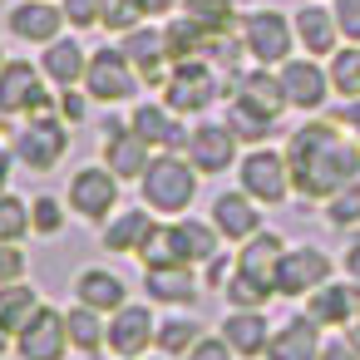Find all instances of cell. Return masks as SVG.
I'll return each mask as SVG.
<instances>
[{
  "instance_id": "obj_54",
  "label": "cell",
  "mask_w": 360,
  "mask_h": 360,
  "mask_svg": "<svg viewBox=\"0 0 360 360\" xmlns=\"http://www.w3.org/2000/svg\"><path fill=\"white\" fill-rule=\"evenodd\" d=\"M11 340H15V335L6 330V321H0V355H6V350H11Z\"/></svg>"
},
{
  "instance_id": "obj_51",
  "label": "cell",
  "mask_w": 360,
  "mask_h": 360,
  "mask_svg": "<svg viewBox=\"0 0 360 360\" xmlns=\"http://www.w3.org/2000/svg\"><path fill=\"white\" fill-rule=\"evenodd\" d=\"M345 340H350V350H355V355H360V316H355V321H350V330H345Z\"/></svg>"
},
{
  "instance_id": "obj_34",
  "label": "cell",
  "mask_w": 360,
  "mask_h": 360,
  "mask_svg": "<svg viewBox=\"0 0 360 360\" xmlns=\"http://www.w3.org/2000/svg\"><path fill=\"white\" fill-rule=\"evenodd\" d=\"M163 40H168V55L173 60H198V55H207V30L198 25V20H178V25H168L163 30Z\"/></svg>"
},
{
  "instance_id": "obj_28",
  "label": "cell",
  "mask_w": 360,
  "mask_h": 360,
  "mask_svg": "<svg viewBox=\"0 0 360 360\" xmlns=\"http://www.w3.org/2000/svg\"><path fill=\"white\" fill-rule=\"evenodd\" d=\"M232 94L237 99H252V104H262L266 114H281L286 109V94H281V79H271V75H232Z\"/></svg>"
},
{
  "instance_id": "obj_25",
  "label": "cell",
  "mask_w": 360,
  "mask_h": 360,
  "mask_svg": "<svg viewBox=\"0 0 360 360\" xmlns=\"http://www.w3.org/2000/svg\"><path fill=\"white\" fill-rule=\"evenodd\" d=\"M84 70H89V60H84V50H79L75 40H50V50H45V75H50L55 84L75 89V79H84Z\"/></svg>"
},
{
  "instance_id": "obj_31",
  "label": "cell",
  "mask_w": 360,
  "mask_h": 360,
  "mask_svg": "<svg viewBox=\"0 0 360 360\" xmlns=\"http://www.w3.org/2000/svg\"><path fill=\"white\" fill-rule=\"evenodd\" d=\"M148 232H153V217L148 212H124L119 222L104 227V247L109 252H139L148 242Z\"/></svg>"
},
{
  "instance_id": "obj_48",
  "label": "cell",
  "mask_w": 360,
  "mask_h": 360,
  "mask_svg": "<svg viewBox=\"0 0 360 360\" xmlns=\"http://www.w3.org/2000/svg\"><path fill=\"white\" fill-rule=\"evenodd\" d=\"M321 360H360L350 350V340H335V345H321Z\"/></svg>"
},
{
  "instance_id": "obj_18",
  "label": "cell",
  "mask_w": 360,
  "mask_h": 360,
  "mask_svg": "<svg viewBox=\"0 0 360 360\" xmlns=\"http://www.w3.org/2000/svg\"><path fill=\"white\" fill-rule=\"evenodd\" d=\"M222 340L237 350V355H266V316L262 311H247V306H232V316L222 321Z\"/></svg>"
},
{
  "instance_id": "obj_23",
  "label": "cell",
  "mask_w": 360,
  "mask_h": 360,
  "mask_svg": "<svg viewBox=\"0 0 360 360\" xmlns=\"http://www.w3.org/2000/svg\"><path fill=\"white\" fill-rule=\"evenodd\" d=\"M212 227L222 232V237H252V232H262V222H257V207L247 202V198H237V193H222L217 202H212Z\"/></svg>"
},
{
  "instance_id": "obj_12",
  "label": "cell",
  "mask_w": 360,
  "mask_h": 360,
  "mask_svg": "<svg viewBox=\"0 0 360 360\" xmlns=\"http://www.w3.org/2000/svg\"><path fill=\"white\" fill-rule=\"evenodd\" d=\"M242 40H247L252 60H262V65H276V60L291 55V25H286L276 11H257V15H247Z\"/></svg>"
},
{
  "instance_id": "obj_40",
  "label": "cell",
  "mask_w": 360,
  "mask_h": 360,
  "mask_svg": "<svg viewBox=\"0 0 360 360\" xmlns=\"http://www.w3.org/2000/svg\"><path fill=\"white\" fill-rule=\"evenodd\" d=\"M148 15V6H143V0H104V25L109 30H139V20Z\"/></svg>"
},
{
  "instance_id": "obj_14",
  "label": "cell",
  "mask_w": 360,
  "mask_h": 360,
  "mask_svg": "<svg viewBox=\"0 0 360 360\" xmlns=\"http://www.w3.org/2000/svg\"><path fill=\"white\" fill-rule=\"evenodd\" d=\"M306 316H311L316 326H350V321L360 316V281H350V286L321 281V286L311 291V306H306Z\"/></svg>"
},
{
  "instance_id": "obj_32",
  "label": "cell",
  "mask_w": 360,
  "mask_h": 360,
  "mask_svg": "<svg viewBox=\"0 0 360 360\" xmlns=\"http://www.w3.org/2000/svg\"><path fill=\"white\" fill-rule=\"evenodd\" d=\"M65 330H70V345L79 350V355H94L99 345H104V326H99V311L94 306H75V311H65Z\"/></svg>"
},
{
  "instance_id": "obj_17",
  "label": "cell",
  "mask_w": 360,
  "mask_h": 360,
  "mask_svg": "<svg viewBox=\"0 0 360 360\" xmlns=\"http://www.w3.org/2000/svg\"><path fill=\"white\" fill-rule=\"evenodd\" d=\"M326 84H330V75H321L316 60H291V65L281 70V94H286V104H296V109H321Z\"/></svg>"
},
{
  "instance_id": "obj_43",
  "label": "cell",
  "mask_w": 360,
  "mask_h": 360,
  "mask_svg": "<svg viewBox=\"0 0 360 360\" xmlns=\"http://www.w3.org/2000/svg\"><path fill=\"white\" fill-rule=\"evenodd\" d=\"M99 15H104V0H65V20H70V25H79V30H84V25H94Z\"/></svg>"
},
{
  "instance_id": "obj_41",
  "label": "cell",
  "mask_w": 360,
  "mask_h": 360,
  "mask_svg": "<svg viewBox=\"0 0 360 360\" xmlns=\"http://www.w3.org/2000/svg\"><path fill=\"white\" fill-rule=\"evenodd\" d=\"M330 222H335V227L360 222V183H350V188L335 193V202H330Z\"/></svg>"
},
{
  "instance_id": "obj_36",
  "label": "cell",
  "mask_w": 360,
  "mask_h": 360,
  "mask_svg": "<svg viewBox=\"0 0 360 360\" xmlns=\"http://www.w3.org/2000/svg\"><path fill=\"white\" fill-rule=\"evenodd\" d=\"M178 237H183L188 262H212L217 257V227H207V222H178Z\"/></svg>"
},
{
  "instance_id": "obj_37",
  "label": "cell",
  "mask_w": 360,
  "mask_h": 360,
  "mask_svg": "<svg viewBox=\"0 0 360 360\" xmlns=\"http://www.w3.org/2000/svg\"><path fill=\"white\" fill-rule=\"evenodd\" d=\"M188 20H198L207 35L232 30V0H188Z\"/></svg>"
},
{
  "instance_id": "obj_24",
  "label": "cell",
  "mask_w": 360,
  "mask_h": 360,
  "mask_svg": "<svg viewBox=\"0 0 360 360\" xmlns=\"http://www.w3.org/2000/svg\"><path fill=\"white\" fill-rule=\"evenodd\" d=\"M134 134L153 148H178L183 143V129H178V119H173V109H158V104H143L139 114H134Z\"/></svg>"
},
{
  "instance_id": "obj_10",
  "label": "cell",
  "mask_w": 360,
  "mask_h": 360,
  "mask_svg": "<svg viewBox=\"0 0 360 360\" xmlns=\"http://www.w3.org/2000/svg\"><path fill=\"white\" fill-rule=\"evenodd\" d=\"M153 335H158V326H153L148 306H119L114 321H109V330H104V345L119 360H134V355H143L153 345Z\"/></svg>"
},
{
  "instance_id": "obj_49",
  "label": "cell",
  "mask_w": 360,
  "mask_h": 360,
  "mask_svg": "<svg viewBox=\"0 0 360 360\" xmlns=\"http://www.w3.org/2000/svg\"><path fill=\"white\" fill-rule=\"evenodd\" d=\"M335 119H340V124H350V129H355V139H360V99H350V104H345Z\"/></svg>"
},
{
  "instance_id": "obj_50",
  "label": "cell",
  "mask_w": 360,
  "mask_h": 360,
  "mask_svg": "<svg viewBox=\"0 0 360 360\" xmlns=\"http://www.w3.org/2000/svg\"><path fill=\"white\" fill-rule=\"evenodd\" d=\"M345 271L360 281V242H350V247H345Z\"/></svg>"
},
{
  "instance_id": "obj_39",
  "label": "cell",
  "mask_w": 360,
  "mask_h": 360,
  "mask_svg": "<svg viewBox=\"0 0 360 360\" xmlns=\"http://www.w3.org/2000/svg\"><path fill=\"white\" fill-rule=\"evenodd\" d=\"M25 227H30V207H25L20 198H6V193H0V242H20Z\"/></svg>"
},
{
  "instance_id": "obj_26",
  "label": "cell",
  "mask_w": 360,
  "mask_h": 360,
  "mask_svg": "<svg viewBox=\"0 0 360 360\" xmlns=\"http://www.w3.org/2000/svg\"><path fill=\"white\" fill-rule=\"evenodd\" d=\"M227 129L237 134V139H252V143H262L271 129H276V114H266L262 104H252V99H237L232 94V109H227Z\"/></svg>"
},
{
  "instance_id": "obj_46",
  "label": "cell",
  "mask_w": 360,
  "mask_h": 360,
  "mask_svg": "<svg viewBox=\"0 0 360 360\" xmlns=\"http://www.w3.org/2000/svg\"><path fill=\"white\" fill-rule=\"evenodd\" d=\"M335 30L345 40H360V0H335Z\"/></svg>"
},
{
  "instance_id": "obj_8",
  "label": "cell",
  "mask_w": 360,
  "mask_h": 360,
  "mask_svg": "<svg viewBox=\"0 0 360 360\" xmlns=\"http://www.w3.org/2000/svg\"><path fill=\"white\" fill-rule=\"evenodd\" d=\"M84 84H89L94 99L114 104V99H129V94L139 89V75H134L129 55H119V50H99V55L89 60V70H84Z\"/></svg>"
},
{
  "instance_id": "obj_47",
  "label": "cell",
  "mask_w": 360,
  "mask_h": 360,
  "mask_svg": "<svg viewBox=\"0 0 360 360\" xmlns=\"http://www.w3.org/2000/svg\"><path fill=\"white\" fill-rule=\"evenodd\" d=\"M60 114L79 124V119H84V94H75V89H65V99H60Z\"/></svg>"
},
{
  "instance_id": "obj_9",
  "label": "cell",
  "mask_w": 360,
  "mask_h": 360,
  "mask_svg": "<svg viewBox=\"0 0 360 360\" xmlns=\"http://www.w3.org/2000/svg\"><path fill=\"white\" fill-rule=\"evenodd\" d=\"M242 188H247V198H262V202H281V198H286V188H291V168H286V153L257 148L252 158H242Z\"/></svg>"
},
{
  "instance_id": "obj_44",
  "label": "cell",
  "mask_w": 360,
  "mask_h": 360,
  "mask_svg": "<svg viewBox=\"0 0 360 360\" xmlns=\"http://www.w3.org/2000/svg\"><path fill=\"white\" fill-rule=\"evenodd\" d=\"M30 222H35L45 237H55V232H60V202H55V198H35V207H30Z\"/></svg>"
},
{
  "instance_id": "obj_53",
  "label": "cell",
  "mask_w": 360,
  "mask_h": 360,
  "mask_svg": "<svg viewBox=\"0 0 360 360\" xmlns=\"http://www.w3.org/2000/svg\"><path fill=\"white\" fill-rule=\"evenodd\" d=\"M6 178H11V158L0 153V193H6Z\"/></svg>"
},
{
  "instance_id": "obj_55",
  "label": "cell",
  "mask_w": 360,
  "mask_h": 360,
  "mask_svg": "<svg viewBox=\"0 0 360 360\" xmlns=\"http://www.w3.org/2000/svg\"><path fill=\"white\" fill-rule=\"evenodd\" d=\"M134 360H143V355H134Z\"/></svg>"
},
{
  "instance_id": "obj_38",
  "label": "cell",
  "mask_w": 360,
  "mask_h": 360,
  "mask_svg": "<svg viewBox=\"0 0 360 360\" xmlns=\"http://www.w3.org/2000/svg\"><path fill=\"white\" fill-rule=\"evenodd\" d=\"M330 84L345 94V99H360V50H340L330 60Z\"/></svg>"
},
{
  "instance_id": "obj_27",
  "label": "cell",
  "mask_w": 360,
  "mask_h": 360,
  "mask_svg": "<svg viewBox=\"0 0 360 360\" xmlns=\"http://www.w3.org/2000/svg\"><path fill=\"white\" fill-rule=\"evenodd\" d=\"M143 286H148L153 301H178V306L198 296V281L188 276V266H148V281Z\"/></svg>"
},
{
  "instance_id": "obj_45",
  "label": "cell",
  "mask_w": 360,
  "mask_h": 360,
  "mask_svg": "<svg viewBox=\"0 0 360 360\" xmlns=\"http://www.w3.org/2000/svg\"><path fill=\"white\" fill-rule=\"evenodd\" d=\"M183 360H232V345H227L222 335H198V345H193Z\"/></svg>"
},
{
  "instance_id": "obj_15",
  "label": "cell",
  "mask_w": 360,
  "mask_h": 360,
  "mask_svg": "<svg viewBox=\"0 0 360 360\" xmlns=\"http://www.w3.org/2000/svg\"><path fill=\"white\" fill-rule=\"evenodd\" d=\"M266 360H321V326L311 316H291L266 340Z\"/></svg>"
},
{
  "instance_id": "obj_3",
  "label": "cell",
  "mask_w": 360,
  "mask_h": 360,
  "mask_svg": "<svg viewBox=\"0 0 360 360\" xmlns=\"http://www.w3.org/2000/svg\"><path fill=\"white\" fill-rule=\"evenodd\" d=\"M193 188H198V168L183 158H153L143 168V198L158 212H183L193 202Z\"/></svg>"
},
{
  "instance_id": "obj_16",
  "label": "cell",
  "mask_w": 360,
  "mask_h": 360,
  "mask_svg": "<svg viewBox=\"0 0 360 360\" xmlns=\"http://www.w3.org/2000/svg\"><path fill=\"white\" fill-rule=\"evenodd\" d=\"M188 148H193V168L198 173H222L232 163V153H237V134L227 124H198Z\"/></svg>"
},
{
  "instance_id": "obj_20",
  "label": "cell",
  "mask_w": 360,
  "mask_h": 360,
  "mask_svg": "<svg viewBox=\"0 0 360 360\" xmlns=\"http://www.w3.org/2000/svg\"><path fill=\"white\" fill-rule=\"evenodd\" d=\"M75 296L84 306H94V311H119L124 306V281L114 271H104V266H89V271L75 276Z\"/></svg>"
},
{
  "instance_id": "obj_52",
  "label": "cell",
  "mask_w": 360,
  "mask_h": 360,
  "mask_svg": "<svg viewBox=\"0 0 360 360\" xmlns=\"http://www.w3.org/2000/svg\"><path fill=\"white\" fill-rule=\"evenodd\" d=\"M143 6H148V15H163V11L173 6V0H143Z\"/></svg>"
},
{
  "instance_id": "obj_22",
  "label": "cell",
  "mask_w": 360,
  "mask_h": 360,
  "mask_svg": "<svg viewBox=\"0 0 360 360\" xmlns=\"http://www.w3.org/2000/svg\"><path fill=\"white\" fill-rule=\"evenodd\" d=\"M104 158H109V173L114 178H143V168H148V143L139 139V134H109V143H104Z\"/></svg>"
},
{
  "instance_id": "obj_29",
  "label": "cell",
  "mask_w": 360,
  "mask_h": 360,
  "mask_svg": "<svg viewBox=\"0 0 360 360\" xmlns=\"http://www.w3.org/2000/svg\"><path fill=\"white\" fill-rule=\"evenodd\" d=\"M40 311V296L25 286V281H11V286H0V321H6V330L11 335H20L25 330V321Z\"/></svg>"
},
{
  "instance_id": "obj_35",
  "label": "cell",
  "mask_w": 360,
  "mask_h": 360,
  "mask_svg": "<svg viewBox=\"0 0 360 360\" xmlns=\"http://www.w3.org/2000/svg\"><path fill=\"white\" fill-rule=\"evenodd\" d=\"M198 335H202V326H198L193 316H173V321H163V326H158V335H153V340H158V350H163V355H188V350L198 345Z\"/></svg>"
},
{
  "instance_id": "obj_5",
  "label": "cell",
  "mask_w": 360,
  "mask_h": 360,
  "mask_svg": "<svg viewBox=\"0 0 360 360\" xmlns=\"http://www.w3.org/2000/svg\"><path fill=\"white\" fill-rule=\"evenodd\" d=\"M212 94H217V79L198 60H178V70L163 79V99H168L173 114H202L212 104Z\"/></svg>"
},
{
  "instance_id": "obj_1",
  "label": "cell",
  "mask_w": 360,
  "mask_h": 360,
  "mask_svg": "<svg viewBox=\"0 0 360 360\" xmlns=\"http://www.w3.org/2000/svg\"><path fill=\"white\" fill-rule=\"evenodd\" d=\"M286 168L301 198H335L340 188L360 183V148H350L335 124H306L286 143Z\"/></svg>"
},
{
  "instance_id": "obj_6",
  "label": "cell",
  "mask_w": 360,
  "mask_h": 360,
  "mask_svg": "<svg viewBox=\"0 0 360 360\" xmlns=\"http://www.w3.org/2000/svg\"><path fill=\"white\" fill-rule=\"evenodd\" d=\"M50 94L40 89V75L25 60L0 65V114H45Z\"/></svg>"
},
{
  "instance_id": "obj_42",
  "label": "cell",
  "mask_w": 360,
  "mask_h": 360,
  "mask_svg": "<svg viewBox=\"0 0 360 360\" xmlns=\"http://www.w3.org/2000/svg\"><path fill=\"white\" fill-rule=\"evenodd\" d=\"M25 276V252L15 242H0V286H11Z\"/></svg>"
},
{
  "instance_id": "obj_21",
  "label": "cell",
  "mask_w": 360,
  "mask_h": 360,
  "mask_svg": "<svg viewBox=\"0 0 360 360\" xmlns=\"http://www.w3.org/2000/svg\"><path fill=\"white\" fill-rule=\"evenodd\" d=\"M60 20H65V11L45 6V0H25V6L11 11V30L20 40H55L60 35Z\"/></svg>"
},
{
  "instance_id": "obj_7",
  "label": "cell",
  "mask_w": 360,
  "mask_h": 360,
  "mask_svg": "<svg viewBox=\"0 0 360 360\" xmlns=\"http://www.w3.org/2000/svg\"><path fill=\"white\" fill-rule=\"evenodd\" d=\"M15 158H25L35 173H50L65 158V124L50 114H35L30 129H20V139H15Z\"/></svg>"
},
{
  "instance_id": "obj_33",
  "label": "cell",
  "mask_w": 360,
  "mask_h": 360,
  "mask_svg": "<svg viewBox=\"0 0 360 360\" xmlns=\"http://www.w3.org/2000/svg\"><path fill=\"white\" fill-rule=\"evenodd\" d=\"M139 257H143L148 266H188V252H183L178 227H153L148 242L139 247Z\"/></svg>"
},
{
  "instance_id": "obj_4",
  "label": "cell",
  "mask_w": 360,
  "mask_h": 360,
  "mask_svg": "<svg viewBox=\"0 0 360 360\" xmlns=\"http://www.w3.org/2000/svg\"><path fill=\"white\" fill-rule=\"evenodd\" d=\"M65 350H70V330H65V311H55V306H40L25 321V330L15 335L20 360H65Z\"/></svg>"
},
{
  "instance_id": "obj_13",
  "label": "cell",
  "mask_w": 360,
  "mask_h": 360,
  "mask_svg": "<svg viewBox=\"0 0 360 360\" xmlns=\"http://www.w3.org/2000/svg\"><path fill=\"white\" fill-rule=\"evenodd\" d=\"M114 198H119V183H114L109 168H84V173H75V183H70V202H75V212L89 217V222L109 217Z\"/></svg>"
},
{
  "instance_id": "obj_11",
  "label": "cell",
  "mask_w": 360,
  "mask_h": 360,
  "mask_svg": "<svg viewBox=\"0 0 360 360\" xmlns=\"http://www.w3.org/2000/svg\"><path fill=\"white\" fill-rule=\"evenodd\" d=\"M326 276H330V262H326L316 247L281 252V262H276V296H306V291H316Z\"/></svg>"
},
{
  "instance_id": "obj_30",
  "label": "cell",
  "mask_w": 360,
  "mask_h": 360,
  "mask_svg": "<svg viewBox=\"0 0 360 360\" xmlns=\"http://www.w3.org/2000/svg\"><path fill=\"white\" fill-rule=\"evenodd\" d=\"M296 35H301V45H306L311 55H330V50H335V15L306 6V11L296 15Z\"/></svg>"
},
{
  "instance_id": "obj_19",
  "label": "cell",
  "mask_w": 360,
  "mask_h": 360,
  "mask_svg": "<svg viewBox=\"0 0 360 360\" xmlns=\"http://www.w3.org/2000/svg\"><path fill=\"white\" fill-rule=\"evenodd\" d=\"M124 55H129V65H134L148 84L168 79V75H163V60H168V40H163V35H153V30H129Z\"/></svg>"
},
{
  "instance_id": "obj_2",
  "label": "cell",
  "mask_w": 360,
  "mask_h": 360,
  "mask_svg": "<svg viewBox=\"0 0 360 360\" xmlns=\"http://www.w3.org/2000/svg\"><path fill=\"white\" fill-rule=\"evenodd\" d=\"M276 262H281V237L252 232L247 247L237 252V271L227 276V301L257 311L266 296H276Z\"/></svg>"
}]
</instances>
